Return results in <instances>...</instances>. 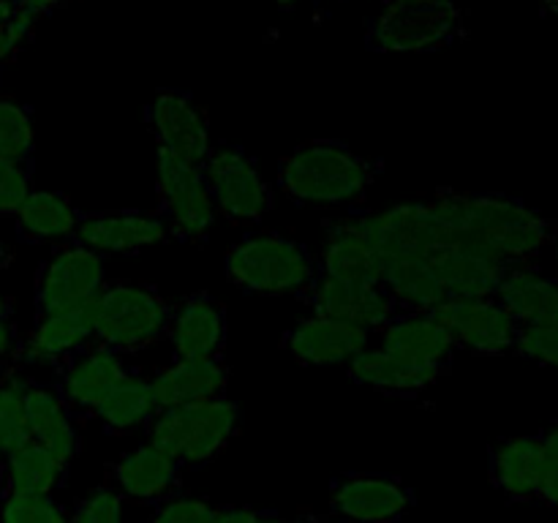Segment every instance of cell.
Returning a JSON list of instances; mask_svg holds the SVG:
<instances>
[{
    "label": "cell",
    "instance_id": "f907efd6",
    "mask_svg": "<svg viewBox=\"0 0 558 523\" xmlns=\"http://www.w3.org/2000/svg\"><path fill=\"white\" fill-rule=\"evenodd\" d=\"M0 256H3V232H0Z\"/></svg>",
    "mask_w": 558,
    "mask_h": 523
},
{
    "label": "cell",
    "instance_id": "8992f818",
    "mask_svg": "<svg viewBox=\"0 0 558 523\" xmlns=\"http://www.w3.org/2000/svg\"><path fill=\"white\" fill-rule=\"evenodd\" d=\"M461 31L456 0H390L371 25L368 44L379 52H434L456 44Z\"/></svg>",
    "mask_w": 558,
    "mask_h": 523
},
{
    "label": "cell",
    "instance_id": "836d02e7",
    "mask_svg": "<svg viewBox=\"0 0 558 523\" xmlns=\"http://www.w3.org/2000/svg\"><path fill=\"white\" fill-rule=\"evenodd\" d=\"M0 523H71V512L54 496L3 494Z\"/></svg>",
    "mask_w": 558,
    "mask_h": 523
},
{
    "label": "cell",
    "instance_id": "3957f363",
    "mask_svg": "<svg viewBox=\"0 0 558 523\" xmlns=\"http://www.w3.org/2000/svg\"><path fill=\"white\" fill-rule=\"evenodd\" d=\"M229 283L262 297L308 294L319 278V262L300 240L276 232L248 234L227 251Z\"/></svg>",
    "mask_w": 558,
    "mask_h": 523
},
{
    "label": "cell",
    "instance_id": "7dc6e473",
    "mask_svg": "<svg viewBox=\"0 0 558 523\" xmlns=\"http://www.w3.org/2000/svg\"><path fill=\"white\" fill-rule=\"evenodd\" d=\"M276 3L281 5V9H294V5H300L303 0H276Z\"/></svg>",
    "mask_w": 558,
    "mask_h": 523
},
{
    "label": "cell",
    "instance_id": "4dcf8cb0",
    "mask_svg": "<svg viewBox=\"0 0 558 523\" xmlns=\"http://www.w3.org/2000/svg\"><path fill=\"white\" fill-rule=\"evenodd\" d=\"M381 287L403 311H436L447 300L445 287L423 259H387Z\"/></svg>",
    "mask_w": 558,
    "mask_h": 523
},
{
    "label": "cell",
    "instance_id": "ab89813d",
    "mask_svg": "<svg viewBox=\"0 0 558 523\" xmlns=\"http://www.w3.org/2000/svg\"><path fill=\"white\" fill-rule=\"evenodd\" d=\"M262 510L256 507H234V504H223L218 507L216 515H213V523H256L259 521Z\"/></svg>",
    "mask_w": 558,
    "mask_h": 523
},
{
    "label": "cell",
    "instance_id": "e0dca14e",
    "mask_svg": "<svg viewBox=\"0 0 558 523\" xmlns=\"http://www.w3.org/2000/svg\"><path fill=\"white\" fill-rule=\"evenodd\" d=\"M305 300L311 314L357 325L368 332H381L403 311L385 287H352L325 276L316 278Z\"/></svg>",
    "mask_w": 558,
    "mask_h": 523
},
{
    "label": "cell",
    "instance_id": "1f68e13d",
    "mask_svg": "<svg viewBox=\"0 0 558 523\" xmlns=\"http://www.w3.org/2000/svg\"><path fill=\"white\" fill-rule=\"evenodd\" d=\"M31 385L33 379L20 365L0 376V447H3L5 455L33 441L25 406V396Z\"/></svg>",
    "mask_w": 558,
    "mask_h": 523
},
{
    "label": "cell",
    "instance_id": "d590c367",
    "mask_svg": "<svg viewBox=\"0 0 558 523\" xmlns=\"http://www.w3.org/2000/svg\"><path fill=\"white\" fill-rule=\"evenodd\" d=\"M218 504L202 496L174 494L167 501L156 504L142 523H213Z\"/></svg>",
    "mask_w": 558,
    "mask_h": 523
},
{
    "label": "cell",
    "instance_id": "52a82bcc",
    "mask_svg": "<svg viewBox=\"0 0 558 523\" xmlns=\"http://www.w3.org/2000/svg\"><path fill=\"white\" fill-rule=\"evenodd\" d=\"M156 196L158 212L169 234L183 243H202L216 223L218 207L202 167L178 161L156 150Z\"/></svg>",
    "mask_w": 558,
    "mask_h": 523
},
{
    "label": "cell",
    "instance_id": "277c9868",
    "mask_svg": "<svg viewBox=\"0 0 558 523\" xmlns=\"http://www.w3.org/2000/svg\"><path fill=\"white\" fill-rule=\"evenodd\" d=\"M243 412L229 396L213 401L169 406L147 425V441L183 466H202L221 455L238 436Z\"/></svg>",
    "mask_w": 558,
    "mask_h": 523
},
{
    "label": "cell",
    "instance_id": "c3c4849f",
    "mask_svg": "<svg viewBox=\"0 0 558 523\" xmlns=\"http://www.w3.org/2000/svg\"><path fill=\"white\" fill-rule=\"evenodd\" d=\"M554 265H556V276H558V238H556V243H554Z\"/></svg>",
    "mask_w": 558,
    "mask_h": 523
},
{
    "label": "cell",
    "instance_id": "f35d334b",
    "mask_svg": "<svg viewBox=\"0 0 558 523\" xmlns=\"http://www.w3.org/2000/svg\"><path fill=\"white\" fill-rule=\"evenodd\" d=\"M16 0H0V65L11 63L20 52V44L14 41L11 33V20H14Z\"/></svg>",
    "mask_w": 558,
    "mask_h": 523
},
{
    "label": "cell",
    "instance_id": "ba28073f",
    "mask_svg": "<svg viewBox=\"0 0 558 523\" xmlns=\"http://www.w3.org/2000/svg\"><path fill=\"white\" fill-rule=\"evenodd\" d=\"M104 256L76 240L58 245L36 272V316L63 314L101 297L107 287Z\"/></svg>",
    "mask_w": 558,
    "mask_h": 523
},
{
    "label": "cell",
    "instance_id": "8fae6325",
    "mask_svg": "<svg viewBox=\"0 0 558 523\" xmlns=\"http://www.w3.org/2000/svg\"><path fill=\"white\" fill-rule=\"evenodd\" d=\"M417 504L407 479L390 472H347L332 479L330 510L357 523H398Z\"/></svg>",
    "mask_w": 558,
    "mask_h": 523
},
{
    "label": "cell",
    "instance_id": "74e56055",
    "mask_svg": "<svg viewBox=\"0 0 558 523\" xmlns=\"http://www.w3.org/2000/svg\"><path fill=\"white\" fill-rule=\"evenodd\" d=\"M515 354L558 370V325L554 327H521Z\"/></svg>",
    "mask_w": 558,
    "mask_h": 523
},
{
    "label": "cell",
    "instance_id": "7c38bea8",
    "mask_svg": "<svg viewBox=\"0 0 558 523\" xmlns=\"http://www.w3.org/2000/svg\"><path fill=\"white\" fill-rule=\"evenodd\" d=\"M434 314L456 338L458 349L483 357L515 352L521 325L496 297H447Z\"/></svg>",
    "mask_w": 558,
    "mask_h": 523
},
{
    "label": "cell",
    "instance_id": "484cf974",
    "mask_svg": "<svg viewBox=\"0 0 558 523\" xmlns=\"http://www.w3.org/2000/svg\"><path fill=\"white\" fill-rule=\"evenodd\" d=\"M25 406L33 441L47 447L58 461L69 466L80 452V430H76L74 412L63 401L58 387L33 381L25 396Z\"/></svg>",
    "mask_w": 558,
    "mask_h": 523
},
{
    "label": "cell",
    "instance_id": "d6a6232c",
    "mask_svg": "<svg viewBox=\"0 0 558 523\" xmlns=\"http://www.w3.org/2000/svg\"><path fill=\"white\" fill-rule=\"evenodd\" d=\"M36 150V125L31 107L9 96H0V156L31 161Z\"/></svg>",
    "mask_w": 558,
    "mask_h": 523
},
{
    "label": "cell",
    "instance_id": "bcb514c9",
    "mask_svg": "<svg viewBox=\"0 0 558 523\" xmlns=\"http://www.w3.org/2000/svg\"><path fill=\"white\" fill-rule=\"evenodd\" d=\"M0 316H9L11 319V300L3 289H0Z\"/></svg>",
    "mask_w": 558,
    "mask_h": 523
},
{
    "label": "cell",
    "instance_id": "f546056e",
    "mask_svg": "<svg viewBox=\"0 0 558 523\" xmlns=\"http://www.w3.org/2000/svg\"><path fill=\"white\" fill-rule=\"evenodd\" d=\"M161 412L158 406L156 390H153V379L147 376L134 374L131 370L112 392H109L107 401L96 409L93 417L101 423L104 430L109 434H131V430H140L156 419V414Z\"/></svg>",
    "mask_w": 558,
    "mask_h": 523
},
{
    "label": "cell",
    "instance_id": "4316f807",
    "mask_svg": "<svg viewBox=\"0 0 558 523\" xmlns=\"http://www.w3.org/2000/svg\"><path fill=\"white\" fill-rule=\"evenodd\" d=\"M441 374L445 370L407 363L381 346L365 349L347 365V376L354 385L371 387V390L387 392V396H420V392L430 390Z\"/></svg>",
    "mask_w": 558,
    "mask_h": 523
},
{
    "label": "cell",
    "instance_id": "d4e9b609",
    "mask_svg": "<svg viewBox=\"0 0 558 523\" xmlns=\"http://www.w3.org/2000/svg\"><path fill=\"white\" fill-rule=\"evenodd\" d=\"M496 300L521 327L558 325V276H548L537 262L512 265L501 281Z\"/></svg>",
    "mask_w": 558,
    "mask_h": 523
},
{
    "label": "cell",
    "instance_id": "60d3db41",
    "mask_svg": "<svg viewBox=\"0 0 558 523\" xmlns=\"http://www.w3.org/2000/svg\"><path fill=\"white\" fill-rule=\"evenodd\" d=\"M22 338L16 336V327L9 316H0V363H11L16 357Z\"/></svg>",
    "mask_w": 558,
    "mask_h": 523
},
{
    "label": "cell",
    "instance_id": "ffe728a7",
    "mask_svg": "<svg viewBox=\"0 0 558 523\" xmlns=\"http://www.w3.org/2000/svg\"><path fill=\"white\" fill-rule=\"evenodd\" d=\"M548 469L550 455L543 436H510L490 447V483L510 501H539Z\"/></svg>",
    "mask_w": 558,
    "mask_h": 523
},
{
    "label": "cell",
    "instance_id": "9a60e30c",
    "mask_svg": "<svg viewBox=\"0 0 558 523\" xmlns=\"http://www.w3.org/2000/svg\"><path fill=\"white\" fill-rule=\"evenodd\" d=\"M147 125L156 139V150L178 161L202 167L213 153L210 125L199 104L180 90H161L147 107Z\"/></svg>",
    "mask_w": 558,
    "mask_h": 523
},
{
    "label": "cell",
    "instance_id": "d6986e66",
    "mask_svg": "<svg viewBox=\"0 0 558 523\" xmlns=\"http://www.w3.org/2000/svg\"><path fill=\"white\" fill-rule=\"evenodd\" d=\"M283 346L300 365L330 368V365H349L357 354L371 349V332L357 325L311 314L294 321L292 330L283 336Z\"/></svg>",
    "mask_w": 558,
    "mask_h": 523
},
{
    "label": "cell",
    "instance_id": "8d00e7d4",
    "mask_svg": "<svg viewBox=\"0 0 558 523\" xmlns=\"http://www.w3.org/2000/svg\"><path fill=\"white\" fill-rule=\"evenodd\" d=\"M33 191V163L0 156V216H14Z\"/></svg>",
    "mask_w": 558,
    "mask_h": 523
},
{
    "label": "cell",
    "instance_id": "603a6c76",
    "mask_svg": "<svg viewBox=\"0 0 558 523\" xmlns=\"http://www.w3.org/2000/svg\"><path fill=\"white\" fill-rule=\"evenodd\" d=\"M167 341L174 357H218L227 343V308L207 292L189 294L172 308Z\"/></svg>",
    "mask_w": 558,
    "mask_h": 523
},
{
    "label": "cell",
    "instance_id": "f6af8a7d",
    "mask_svg": "<svg viewBox=\"0 0 558 523\" xmlns=\"http://www.w3.org/2000/svg\"><path fill=\"white\" fill-rule=\"evenodd\" d=\"M22 3H27L31 5V9H36L38 14H49V11L52 9H58L60 3H65V0H22Z\"/></svg>",
    "mask_w": 558,
    "mask_h": 523
},
{
    "label": "cell",
    "instance_id": "5bb4252c",
    "mask_svg": "<svg viewBox=\"0 0 558 523\" xmlns=\"http://www.w3.org/2000/svg\"><path fill=\"white\" fill-rule=\"evenodd\" d=\"M316 262H319V276L352 287H381L385 276V259L371 238L365 212L327 223L325 243Z\"/></svg>",
    "mask_w": 558,
    "mask_h": 523
},
{
    "label": "cell",
    "instance_id": "681fc988",
    "mask_svg": "<svg viewBox=\"0 0 558 523\" xmlns=\"http://www.w3.org/2000/svg\"><path fill=\"white\" fill-rule=\"evenodd\" d=\"M3 461H5V452H3V447H0V466H3Z\"/></svg>",
    "mask_w": 558,
    "mask_h": 523
},
{
    "label": "cell",
    "instance_id": "2e32d148",
    "mask_svg": "<svg viewBox=\"0 0 558 523\" xmlns=\"http://www.w3.org/2000/svg\"><path fill=\"white\" fill-rule=\"evenodd\" d=\"M169 238V227L161 212L147 210H104L85 212L76 227L74 240L96 254H140L161 245Z\"/></svg>",
    "mask_w": 558,
    "mask_h": 523
},
{
    "label": "cell",
    "instance_id": "b9f144b4",
    "mask_svg": "<svg viewBox=\"0 0 558 523\" xmlns=\"http://www.w3.org/2000/svg\"><path fill=\"white\" fill-rule=\"evenodd\" d=\"M539 501H543V504H548V507H558V463H554V461H550L548 474H545Z\"/></svg>",
    "mask_w": 558,
    "mask_h": 523
},
{
    "label": "cell",
    "instance_id": "ac0fdd59",
    "mask_svg": "<svg viewBox=\"0 0 558 523\" xmlns=\"http://www.w3.org/2000/svg\"><path fill=\"white\" fill-rule=\"evenodd\" d=\"M58 374L60 379L54 387L71 406V412L93 417L96 409L109 398V392L131 374V368L125 363V354L93 343L85 352L71 357Z\"/></svg>",
    "mask_w": 558,
    "mask_h": 523
},
{
    "label": "cell",
    "instance_id": "7a4b0ae2",
    "mask_svg": "<svg viewBox=\"0 0 558 523\" xmlns=\"http://www.w3.org/2000/svg\"><path fill=\"white\" fill-rule=\"evenodd\" d=\"M458 212L463 232L494 248L510 265L537 262V256L558 238L554 223L518 196L496 191H458Z\"/></svg>",
    "mask_w": 558,
    "mask_h": 523
},
{
    "label": "cell",
    "instance_id": "83f0119b",
    "mask_svg": "<svg viewBox=\"0 0 558 523\" xmlns=\"http://www.w3.org/2000/svg\"><path fill=\"white\" fill-rule=\"evenodd\" d=\"M82 221V212L63 191L33 188L31 196L22 202L14 212V227L20 240L25 243H54L63 245L74 240L76 227Z\"/></svg>",
    "mask_w": 558,
    "mask_h": 523
},
{
    "label": "cell",
    "instance_id": "30bf717a",
    "mask_svg": "<svg viewBox=\"0 0 558 523\" xmlns=\"http://www.w3.org/2000/svg\"><path fill=\"white\" fill-rule=\"evenodd\" d=\"M428 267L447 297H496L510 262L472 234H456L428 254Z\"/></svg>",
    "mask_w": 558,
    "mask_h": 523
},
{
    "label": "cell",
    "instance_id": "6da1fadb",
    "mask_svg": "<svg viewBox=\"0 0 558 523\" xmlns=\"http://www.w3.org/2000/svg\"><path fill=\"white\" fill-rule=\"evenodd\" d=\"M379 167L338 139H308L278 163L283 196L305 207H352L365 199Z\"/></svg>",
    "mask_w": 558,
    "mask_h": 523
},
{
    "label": "cell",
    "instance_id": "4fadbf2b",
    "mask_svg": "<svg viewBox=\"0 0 558 523\" xmlns=\"http://www.w3.org/2000/svg\"><path fill=\"white\" fill-rule=\"evenodd\" d=\"M93 343H96V300L63 314L36 316V325L20 341L14 363L20 368L60 370Z\"/></svg>",
    "mask_w": 558,
    "mask_h": 523
},
{
    "label": "cell",
    "instance_id": "9c48e42d",
    "mask_svg": "<svg viewBox=\"0 0 558 523\" xmlns=\"http://www.w3.org/2000/svg\"><path fill=\"white\" fill-rule=\"evenodd\" d=\"M218 216L232 223H256L270 212L272 191L259 167L240 145H218L202 163Z\"/></svg>",
    "mask_w": 558,
    "mask_h": 523
},
{
    "label": "cell",
    "instance_id": "7bdbcfd3",
    "mask_svg": "<svg viewBox=\"0 0 558 523\" xmlns=\"http://www.w3.org/2000/svg\"><path fill=\"white\" fill-rule=\"evenodd\" d=\"M256 523H314V518L308 515H298V518H289L281 515V512H272V510H262L259 521Z\"/></svg>",
    "mask_w": 558,
    "mask_h": 523
},
{
    "label": "cell",
    "instance_id": "e575fe53",
    "mask_svg": "<svg viewBox=\"0 0 558 523\" xmlns=\"http://www.w3.org/2000/svg\"><path fill=\"white\" fill-rule=\"evenodd\" d=\"M123 494L112 485H98L90 494L82 496L71 510V523H125Z\"/></svg>",
    "mask_w": 558,
    "mask_h": 523
},
{
    "label": "cell",
    "instance_id": "5b68a950",
    "mask_svg": "<svg viewBox=\"0 0 558 523\" xmlns=\"http://www.w3.org/2000/svg\"><path fill=\"white\" fill-rule=\"evenodd\" d=\"M174 305L150 283L109 281L96 300V343L134 354L167 338Z\"/></svg>",
    "mask_w": 558,
    "mask_h": 523
},
{
    "label": "cell",
    "instance_id": "f1b7e54d",
    "mask_svg": "<svg viewBox=\"0 0 558 523\" xmlns=\"http://www.w3.org/2000/svg\"><path fill=\"white\" fill-rule=\"evenodd\" d=\"M65 472L69 466L58 461L47 447L27 441L25 447L5 455L0 466V485H3V494L54 496V490L65 485Z\"/></svg>",
    "mask_w": 558,
    "mask_h": 523
},
{
    "label": "cell",
    "instance_id": "44dd1931",
    "mask_svg": "<svg viewBox=\"0 0 558 523\" xmlns=\"http://www.w3.org/2000/svg\"><path fill=\"white\" fill-rule=\"evenodd\" d=\"M180 466L172 455L153 447L150 441L123 452L109 466V485L136 504H161L169 496L180 494Z\"/></svg>",
    "mask_w": 558,
    "mask_h": 523
},
{
    "label": "cell",
    "instance_id": "7402d4cb",
    "mask_svg": "<svg viewBox=\"0 0 558 523\" xmlns=\"http://www.w3.org/2000/svg\"><path fill=\"white\" fill-rule=\"evenodd\" d=\"M381 336V349L423 368L447 370L456 357V338L434 311H401Z\"/></svg>",
    "mask_w": 558,
    "mask_h": 523
},
{
    "label": "cell",
    "instance_id": "cb8c5ba5",
    "mask_svg": "<svg viewBox=\"0 0 558 523\" xmlns=\"http://www.w3.org/2000/svg\"><path fill=\"white\" fill-rule=\"evenodd\" d=\"M153 390H156L158 406H189V403L213 401V398L227 396L229 390V365L218 357H174L167 368L150 376Z\"/></svg>",
    "mask_w": 558,
    "mask_h": 523
},
{
    "label": "cell",
    "instance_id": "ee69618b",
    "mask_svg": "<svg viewBox=\"0 0 558 523\" xmlns=\"http://www.w3.org/2000/svg\"><path fill=\"white\" fill-rule=\"evenodd\" d=\"M539 436H543L545 447H548V455H550V461L558 463V423L550 425V428H545L543 434H539Z\"/></svg>",
    "mask_w": 558,
    "mask_h": 523
}]
</instances>
